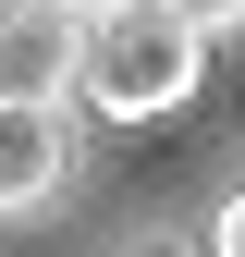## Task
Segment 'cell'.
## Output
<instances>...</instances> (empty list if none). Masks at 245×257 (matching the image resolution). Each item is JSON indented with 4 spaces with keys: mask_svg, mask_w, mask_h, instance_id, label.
I'll return each instance as SVG.
<instances>
[{
    "mask_svg": "<svg viewBox=\"0 0 245 257\" xmlns=\"http://www.w3.org/2000/svg\"><path fill=\"white\" fill-rule=\"evenodd\" d=\"M74 86H86L110 122H160V110H184V98L208 86V37L172 13V0H110V13H86Z\"/></svg>",
    "mask_w": 245,
    "mask_h": 257,
    "instance_id": "cell-1",
    "label": "cell"
},
{
    "mask_svg": "<svg viewBox=\"0 0 245 257\" xmlns=\"http://www.w3.org/2000/svg\"><path fill=\"white\" fill-rule=\"evenodd\" d=\"M86 172V135H74V98H0V220L74 196Z\"/></svg>",
    "mask_w": 245,
    "mask_h": 257,
    "instance_id": "cell-2",
    "label": "cell"
},
{
    "mask_svg": "<svg viewBox=\"0 0 245 257\" xmlns=\"http://www.w3.org/2000/svg\"><path fill=\"white\" fill-rule=\"evenodd\" d=\"M86 13L74 0H0V98H74Z\"/></svg>",
    "mask_w": 245,
    "mask_h": 257,
    "instance_id": "cell-3",
    "label": "cell"
},
{
    "mask_svg": "<svg viewBox=\"0 0 245 257\" xmlns=\"http://www.w3.org/2000/svg\"><path fill=\"white\" fill-rule=\"evenodd\" d=\"M208 257H245V184L221 196V220H208Z\"/></svg>",
    "mask_w": 245,
    "mask_h": 257,
    "instance_id": "cell-4",
    "label": "cell"
},
{
    "mask_svg": "<svg viewBox=\"0 0 245 257\" xmlns=\"http://www.w3.org/2000/svg\"><path fill=\"white\" fill-rule=\"evenodd\" d=\"M184 25H196V37H221V25H245V0H172Z\"/></svg>",
    "mask_w": 245,
    "mask_h": 257,
    "instance_id": "cell-5",
    "label": "cell"
},
{
    "mask_svg": "<svg viewBox=\"0 0 245 257\" xmlns=\"http://www.w3.org/2000/svg\"><path fill=\"white\" fill-rule=\"evenodd\" d=\"M74 13H110V0H74Z\"/></svg>",
    "mask_w": 245,
    "mask_h": 257,
    "instance_id": "cell-6",
    "label": "cell"
},
{
    "mask_svg": "<svg viewBox=\"0 0 245 257\" xmlns=\"http://www.w3.org/2000/svg\"><path fill=\"white\" fill-rule=\"evenodd\" d=\"M147 257H172V245H147Z\"/></svg>",
    "mask_w": 245,
    "mask_h": 257,
    "instance_id": "cell-7",
    "label": "cell"
}]
</instances>
